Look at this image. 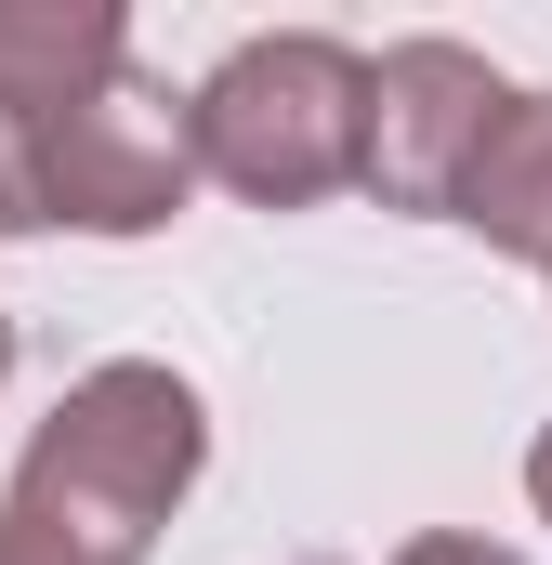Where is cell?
<instances>
[{
    "mask_svg": "<svg viewBox=\"0 0 552 565\" xmlns=\"http://www.w3.org/2000/svg\"><path fill=\"white\" fill-rule=\"evenodd\" d=\"M211 422L158 355H106L0 487V565H145L171 500L198 487Z\"/></svg>",
    "mask_w": 552,
    "mask_h": 565,
    "instance_id": "obj_1",
    "label": "cell"
},
{
    "mask_svg": "<svg viewBox=\"0 0 552 565\" xmlns=\"http://www.w3.org/2000/svg\"><path fill=\"white\" fill-rule=\"evenodd\" d=\"M355 145H369V66L342 40H316V26L237 40L184 106V158L211 184L264 198V211H302V198L355 184Z\"/></svg>",
    "mask_w": 552,
    "mask_h": 565,
    "instance_id": "obj_2",
    "label": "cell"
},
{
    "mask_svg": "<svg viewBox=\"0 0 552 565\" xmlns=\"http://www.w3.org/2000/svg\"><path fill=\"white\" fill-rule=\"evenodd\" d=\"M500 106H513V93H500L460 40H408V53H382V66H369V145H355V184H382L395 211H447Z\"/></svg>",
    "mask_w": 552,
    "mask_h": 565,
    "instance_id": "obj_3",
    "label": "cell"
},
{
    "mask_svg": "<svg viewBox=\"0 0 552 565\" xmlns=\"http://www.w3.org/2000/svg\"><path fill=\"white\" fill-rule=\"evenodd\" d=\"M447 224L500 237L513 264H540V277H552V93H513V106L487 119L474 171H460V198H447Z\"/></svg>",
    "mask_w": 552,
    "mask_h": 565,
    "instance_id": "obj_4",
    "label": "cell"
},
{
    "mask_svg": "<svg viewBox=\"0 0 552 565\" xmlns=\"http://www.w3.org/2000/svg\"><path fill=\"white\" fill-rule=\"evenodd\" d=\"M119 53V13H0V106H40Z\"/></svg>",
    "mask_w": 552,
    "mask_h": 565,
    "instance_id": "obj_5",
    "label": "cell"
},
{
    "mask_svg": "<svg viewBox=\"0 0 552 565\" xmlns=\"http://www.w3.org/2000/svg\"><path fill=\"white\" fill-rule=\"evenodd\" d=\"M395 565H527V553H487V540H408Z\"/></svg>",
    "mask_w": 552,
    "mask_h": 565,
    "instance_id": "obj_6",
    "label": "cell"
},
{
    "mask_svg": "<svg viewBox=\"0 0 552 565\" xmlns=\"http://www.w3.org/2000/svg\"><path fill=\"white\" fill-rule=\"evenodd\" d=\"M527 500H540V513H552V434H540V447H527Z\"/></svg>",
    "mask_w": 552,
    "mask_h": 565,
    "instance_id": "obj_7",
    "label": "cell"
},
{
    "mask_svg": "<svg viewBox=\"0 0 552 565\" xmlns=\"http://www.w3.org/2000/svg\"><path fill=\"white\" fill-rule=\"evenodd\" d=\"M0 369H13V316H0Z\"/></svg>",
    "mask_w": 552,
    "mask_h": 565,
    "instance_id": "obj_8",
    "label": "cell"
}]
</instances>
